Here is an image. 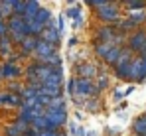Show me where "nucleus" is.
<instances>
[{"label":"nucleus","mask_w":146,"mask_h":136,"mask_svg":"<svg viewBox=\"0 0 146 136\" xmlns=\"http://www.w3.org/2000/svg\"><path fill=\"white\" fill-rule=\"evenodd\" d=\"M130 77L136 81H144L146 79V55L138 57L134 63H130Z\"/></svg>","instance_id":"f257e3e1"},{"label":"nucleus","mask_w":146,"mask_h":136,"mask_svg":"<svg viewBox=\"0 0 146 136\" xmlns=\"http://www.w3.org/2000/svg\"><path fill=\"white\" fill-rule=\"evenodd\" d=\"M46 120H48V130H55L59 124H63L67 120V114L65 111H59V113H51V111H46L44 113Z\"/></svg>","instance_id":"f03ea898"},{"label":"nucleus","mask_w":146,"mask_h":136,"mask_svg":"<svg viewBox=\"0 0 146 136\" xmlns=\"http://www.w3.org/2000/svg\"><path fill=\"white\" fill-rule=\"evenodd\" d=\"M130 49L138 51V53H146V34L144 32H136L132 38H130Z\"/></svg>","instance_id":"7ed1b4c3"},{"label":"nucleus","mask_w":146,"mask_h":136,"mask_svg":"<svg viewBox=\"0 0 146 136\" xmlns=\"http://www.w3.org/2000/svg\"><path fill=\"white\" fill-rule=\"evenodd\" d=\"M20 73H22V71H20V67H18L16 63H6V61H4V65H0V75H2V79H16Z\"/></svg>","instance_id":"20e7f679"},{"label":"nucleus","mask_w":146,"mask_h":136,"mask_svg":"<svg viewBox=\"0 0 146 136\" xmlns=\"http://www.w3.org/2000/svg\"><path fill=\"white\" fill-rule=\"evenodd\" d=\"M97 16L101 18V20H105V22H113V20H117L119 12H117L115 6L107 4V6H103V8H99V10H97Z\"/></svg>","instance_id":"39448f33"},{"label":"nucleus","mask_w":146,"mask_h":136,"mask_svg":"<svg viewBox=\"0 0 146 136\" xmlns=\"http://www.w3.org/2000/svg\"><path fill=\"white\" fill-rule=\"evenodd\" d=\"M42 40L48 42V44H51V45H55L59 42V32H57V28L51 26V24H48V28L42 32Z\"/></svg>","instance_id":"423d86ee"},{"label":"nucleus","mask_w":146,"mask_h":136,"mask_svg":"<svg viewBox=\"0 0 146 136\" xmlns=\"http://www.w3.org/2000/svg\"><path fill=\"white\" fill-rule=\"evenodd\" d=\"M38 44H40V38H34V36H28L24 42L20 44V49H22V55H28V53H34L38 49Z\"/></svg>","instance_id":"0eeeda50"},{"label":"nucleus","mask_w":146,"mask_h":136,"mask_svg":"<svg viewBox=\"0 0 146 136\" xmlns=\"http://www.w3.org/2000/svg\"><path fill=\"white\" fill-rule=\"evenodd\" d=\"M53 53H55L53 45L48 44V42H44V40H40V44H38V49H36V55H38L40 59H46V57L53 55Z\"/></svg>","instance_id":"6e6552de"},{"label":"nucleus","mask_w":146,"mask_h":136,"mask_svg":"<svg viewBox=\"0 0 146 136\" xmlns=\"http://www.w3.org/2000/svg\"><path fill=\"white\" fill-rule=\"evenodd\" d=\"M40 10H42V8H40V4H38V2H28V4H26V12H24V16H22V18H24L26 22H34Z\"/></svg>","instance_id":"1a4fd4ad"},{"label":"nucleus","mask_w":146,"mask_h":136,"mask_svg":"<svg viewBox=\"0 0 146 136\" xmlns=\"http://www.w3.org/2000/svg\"><path fill=\"white\" fill-rule=\"evenodd\" d=\"M73 85L77 87V91H81L83 95H89V93H93V91H95L93 83H91L89 79H75V81H73Z\"/></svg>","instance_id":"9d476101"},{"label":"nucleus","mask_w":146,"mask_h":136,"mask_svg":"<svg viewBox=\"0 0 146 136\" xmlns=\"http://www.w3.org/2000/svg\"><path fill=\"white\" fill-rule=\"evenodd\" d=\"M49 20H51V12L46 10V8H42V10L38 12V16H36V20H34V22H38L40 26H46V28H48Z\"/></svg>","instance_id":"9b49d317"},{"label":"nucleus","mask_w":146,"mask_h":136,"mask_svg":"<svg viewBox=\"0 0 146 136\" xmlns=\"http://www.w3.org/2000/svg\"><path fill=\"white\" fill-rule=\"evenodd\" d=\"M95 73H97V67L91 65V63H85V65L79 67V75H81L83 79H89V77H93Z\"/></svg>","instance_id":"f8f14e48"},{"label":"nucleus","mask_w":146,"mask_h":136,"mask_svg":"<svg viewBox=\"0 0 146 136\" xmlns=\"http://www.w3.org/2000/svg\"><path fill=\"white\" fill-rule=\"evenodd\" d=\"M119 57H121V49H119V47H113V49L109 51V55L105 57V61H107V63H117Z\"/></svg>","instance_id":"ddd939ff"},{"label":"nucleus","mask_w":146,"mask_h":136,"mask_svg":"<svg viewBox=\"0 0 146 136\" xmlns=\"http://www.w3.org/2000/svg\"><path fill=\"white\" fill-rule=\"evenodd\" d=\"M134 130H136L138 134H144V136H146V116L138 118V120L134 122Z\"/></svg>","instance_id":"4468645a"},{"label":"nucleus","mask_w":146,"mask_h":136,"mask_svg":"<svg viewBox=\"0 0 146 136\" xmlns=\"http://www.w3.org/2000/svg\"><path fill=\"white\" fill-rule=\"evenodd\" d=\"M111 49H113V44H99L97 45V53H99V55H103V57H107Z\"/></svg>","instance_id":"2eb2a0df"},{"label":"nucleus","mask_w":146,"mask_h":136,"mask_svg":"<svg viewBox=\"0 0 146 136\" xmlns=\"http://www.w3.org/2000/svg\"><path fill=\"white\" fill-rule=\"evenodd\" d=\"M6 36H10V32H8V22L2 20V22H0V38H6Z\"/></svg>","instance_id":"dca6fc26"},{"label":"nucleus","mask_w":146,"mask_h":136,"mask_svg":"<svg viewBox=\"0 0 146 136\" xmlns=\"http://www.w3.org/2000/svg\"><path fill=\"white\" fill-rule=\"evenodd\" d=\"M38 136H63V134H59V132H55V130H40Z\"/></svg>","instance_id":"f3484780"},{"label":"nucleus","mask_w":146,"mask_h":136,"mask_svg":"<svg viewBox=\"0 0 146 136\" xmlns=\"http://www.w3.org/2000/svg\"><path fill=\"white\" fill-rule=\"evenodd\" d=\"M128 8H144V2H128Z\"/></svg>","instance_id":"a211bd4d"},{"label":"nucleus","mask_w":146,"mask_h":136,"mask_svg":"<svg viewBox=\"0 0 146 136\" xmlns=\"http://www.w3.org/2000/svg\"><path fill=\"white\" fill-rule=\"evenodd\" d=\"M107 83H109V79H107V77H101V81H99V87L103 89V87H107ZM99 87H97V89H99Z\"/></svg>","instance_id":"6ab92c4d"}]
</instances>
